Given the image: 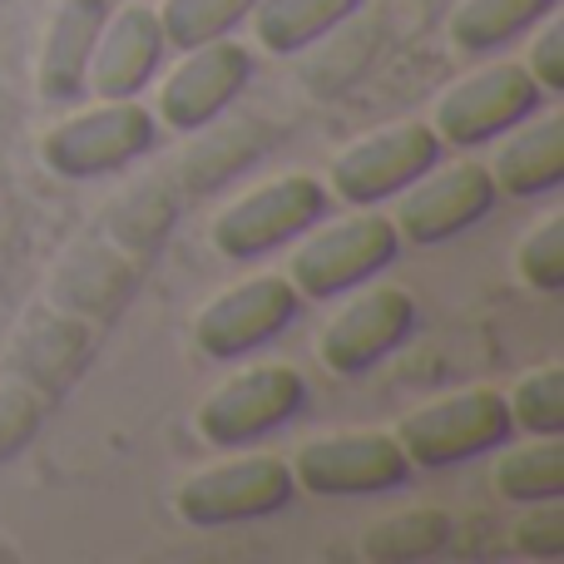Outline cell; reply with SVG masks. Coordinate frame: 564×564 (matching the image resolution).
I'll list each match as a JSON object with an SVG mask.
<instances>
[{
	"mask_svg": "<svg viewBox=\"0 0 564 564\" xmlns=\"http://www.w3.org/2000/svg\"><path fill=\"white\" fill-rule=\"evenodd\" d=\"M248 10H253V0H164L159 6V30H164V45L194 50L238 30L248 20Z\"/></svg>",
	"mask_w": 564,
	"mask_h": 564,
	"instance_id": "obj_22",
	"label": "cell"
},
{
	"mask_svg": "<svg viewBox=\"0 0 564 564\" xmlns=\"http://www.w3.org/2000/svg\"><path fill=\"white\" fill-rule=\"evenodd\" d=\"M109 15V0H59L50 10L45 40H40V65H35V89L45 105H79L85 99V69L95 55L99 25Z\"/></svg>",
	"mask_w": 564,
	"mask_h": 564,
	"instance_id": "obj_16",
	"label": "cell"
},
{
	"mask_svg": "<svg viewBox=\"0 0 564 564\" xmlns=\"http://www.w3.org/2000/svg\"><path fill=\"white\" fill-rule=\"evenodd\" d=\"M361 288H367V282H361ZM411 322H416V297H411L406 288H391V282L367 288L322 327L317 361L332 377H361V371H371L381 357H391V351L406 341Z\"/></svg>",
	"mask_w": 564,
	"mask_h": 564,
	"instance_id": "obj_13",
	"label": "cell"
},
{
	"mask_svg": "<svg viewBox=\"0 0 564 564\" xmlns=\"http://www.w3.org/2000/svg\"><path fill=\"white\" fill-rule=\"evenodd\" d=\"M322 214H327V184L312 174H282L273 184H258L243 198H234L208 224V243L228 263H258V258L278 253L282 243L302 238L312 224H322Z\"/></svg>",
	"mask_w": 564,
	"mask_h": 564,
	"instance_id": "obj_4",
	"label": "cell"
},
{
	"mask_svg": "<svg viewBox=\"0 0 564 564\" xmlns=\"http://www.w3.org/2000/svg\"><path fill=\"white\" fill-rule=\"evenodd\" d=\"M510 421L525 426L530 436H564V367H535L510 387L506 397Z\"/></svg>",
	"mask_w": 564,
	"mask_h": 564,
	"instance_id": "obj_24",
	"label": "cell"
},
{
	"mask_svg": "<svg viewBox=\"0 0 564 564\" xmlns=\"http://www.w3.org/2000/svg\"><path fill=\"white\" fill-rule=\"evenodd\" d=\"M516 268L525 278V288H535L540 297H560L564 292V218L545 214L516 248Z\"/></svg>",
	"mask_w": 564,
	"mask_h": 564,
	"instance_id": "obj_25",
	"label": "cell"
},
{
	"mask_svg": "<svg viewBox=\"0 0 564 564\" xmlns=\"http://www.w3.org/2000/svg\"><path fill=\"white\" fill-rule=\"evenodd\" d=\"M500 139L506 144L490 159L496 194L540 198V194H555L564 184V115H540V119L530 115Z\"/></svg>",
	"mask_w": 564,
	"mask_h": 564,
	"instance_id": "obj_17",
	"label": "cell"
},
{
	"mask_svg": "<svg viewBox=\"0 0 564 564\" xmlns=\"http://www.w3.org/2000/svg\"><path fill=\"white\" fill-rule=\"evenodd\" d=\"M361 10V0H253V35L273 55H297V50L327 40L337 25H347Z\"/></svg>",
	"mask_w": 564,
	"mask_h": 564,
	"instance_id": "obj_18",
	"label": "cell"
},
{
	"mask_svg": "<svg viewBox=\"0 0 564 564\" xmlns=\"http://www.w3.org/2000/svg\"><path fill=\"white\" fill-rule=\"evenodd\" d=\"M525 69H530V79L545 89V99L564 95V35H560V25H545L535 35V45H530V55H525Z\"/></svg>",
	"mask_w": 564,
	"mask_h": 564,
	"instance_id": "obj_27",
	"label": "cell"
},
{
	"mask_svg": "<svg viewBox=\"0 0 564 564\" xmlns=\"http://www.w3.org/2000/svg\"><path fill=\"white\" fill-rule=\"evenodd\" d=\"M6 560H15V545H10V540L0 535V564H6Z\"/></svg>",
	"mask_w": 564,
	"mask_h": 564,
	"instance_id": "obj_28",
	"label": "cell"
},
{
	"mask_svg": "<svg viewBox=\"0 0 564 564\" xmlns=\"http://www.w3.org/2000/svg\"><path fill=\"white\" fill-rule=\"evenodd\" d=\"M451 540V516L431 506H411L397 516H381L361 530V555L371 564H416L446 550Z\"/></svg>",
	"mask_w": 564,
	"mask_h": 564,
	"instance_id": "obj_20",
	"label": "cell"
},
{
	"mask_svg": "<svg viewBox=\"0 0 564 564\" xmlns=\"http://www.w3.org/2000/svg\"><path fill=\"white\" fill-rule=\"evenodd\" d=\"M174 178L149 174L115 204H105L95 228L69 243L0 361V466L35 441L45 416L95 361L99 341L115 332L154 253L174 234Z\"/></svg>",
	"mask_w": 564,
	"mask_h": 564,
	"instance_id": "obj_1",
	"label": "cell"
},
{
	"mask_svg": "<svg viewBox=\"0 0 564 564\" xmlns=\"http://www.w3.org/2000/svg\"><path fill=\"white\" fill-rule=\"evenodd\" d=\"M253 79V55L238 40H208V45L184 50L174 69H169L164 89H159V119L178 134H198L208 129Z\"/></svg>",
	"mask_w": 564,
	"mask_h": 564,
	"instance_id": "obj_14",
	"label": "cell"
},
{
	"mask_svg": "<svg viewBox=\"0 0 564 564\" xmlns=\"http://www.w3.org/2000/svg\"><path fill=\"white\" fill-rule=\"evenodd\" d=\"M496 490L516 506L564 496V446L560 436H540L535 446H520L496 460Z\"/></svg>",
	"mask_w": 564,
	"mask_h": 564,
	"instance_id": "obj_21",
	"label": "cell"
},
{
	"mask_svg": "<svg viewBox=\"0 0 564 564\" xmlns=\"http://www.w3.org/2000/svg\"><path fill=\"white\" fill-rule=\"evenodd\" d=\"M292 496H297V480H292L288 460L243 456V460H224V466L194 470V476L174 490V510L194 530H218V525H238V520L278 516Z\"/></svg>",
	"mask_w": 564,
	"mask_h": 564,
	"instance_id": "obj_8",
	"label": "cell"
},
{
	"mask_svg": "<svg viewBox=\"0 0 564 564\" xmlns=\"http://www.w3.org/2000/svg\"><path fill=\"white\" fill-rule=\"evenodd\" d=\"M555 6L560 0H460L446 25L451 45L466 50V55H486V50H500L506 40L540 25Z\"/></svg>",
	"mask_w": 564,
	"mask_h": 564,
	"instance_id": "obj_19",
	"label": "cell"
},
{
	"mask_svg": "<svg viewBox=\"0 0 564 564\" xmlns=\"http://www.w3.org/2000/svg\"><path fill=\"white\" fill-rule=\"evenodd\" d=\"M516 550L530 560H560L564 555V510L560 500H535L525 506L516 525Z\"/></svg>",
	"mask_w": 564,
	"mask_h": 564,
	"instance_id": "obj_26",
	"label": "cell"
},
{
	"mask_svg": "<svg viewBox=\"0 0 564 564\" xmlns=\"http://www.w3.org/2000/svg\"><path fill=\"white\" fill-rule=\"evenodd\" d=\"M307 401V381L302 371L282 367V361H263V367H248L238 377L218 381L204 401H198L194 421H198V436L208 446H248V441L268 436L278 431L282 421H292Z\"/></svg>",
	"mask_w": 564,
	"mask_h": 564,
	"instance_id": "obj_9",
	"label": "cell"
},
{
	"mask_svg": "<svg viewBox=\"0 0 564 564\" xmlns=\"http://www.w3.org/2000/svg\"><path fill=\"white\" fill-rule=\"evenodd\" d=\"M510 431H516V421H510L506 391L466 387V391H451V397L416 406L391 436L406 451L411 466L441 470V466H460L470 456H486V451L506 446Z\"/></svg>",
	"mask_w": 564,
	"mask_h": 564,
	"instance_id": "obj_3",
	"label": "cell"
},
{
	"mask_svg": "<svg viewBox=\"0 0 564 564\" xmlns=\"http://www.w3.org/2000/svg\"><path fill=\"white\" fill-rule=\"evenodd\" d=\"M297 490L322 500L337 496H387V490L406 486L411 460L397 446L391 431H332V436H312L288 460Z\"/></svg>",
	"mask_w": 564,
	"mask_h": 564,
	"instance_id": "obj_6",
	"label": "cell"
},
{
	"mask_svg": "<svg viewBox=\"0 0 564 564\" xmlns=\"http://www.w3.org/2000/svg\"><path fill=\"white\" fill-rule=\"evenodd\" d=\"M164 30H159V10L149 6H119L105 15L95 40V55L85 69V95L95 99H134L139 89L154 79L159 59H164Z\"/></svg>",
	"mask_w": 564,
	"mask_h": 564,
	"instance_id": "obj_15",
	"label": "cell"
},
{
	"mask_svg": "<svg viewBox=\"0 0 564 564\" xmlns=\"http://www.w3.org/2000/svg\"><path fill=\"white\" fill-rule=\"evenodd\" d=\"M258 154H263V144H258V129L253 124L214 129L204 144H194L184 154V164H178V184H188V194H198V188H214L224 174L253 164Z\"/></svg>",
	"mask_w": 564,
	"mask_h": 564,
	"instance_id": "obj_23",
	"label": "cell"
},
{
	"mask_svg": "<svg viewBox=\"0 0 564 564\" xmlns=\"http://www.w3.org/2000/svg\"><path fill=\"white\" fill-rule=\"evenodd\" d=\"M397 248H401L397 224L371 214V208H361V214L332 218L327 228H317V234L288 258V282L297 288V297L332 302V297H341V292L371 282L387 263H397Z\"/></svg>",
	"mask_w": 564,
	"mask_h": 564,
	"instance_id": "obj_5",
	"label": "cell"
},
{
	"mask_svg": "<svg viewBox=\"0 0 564 564\" xmlns=\"http://www.w3.org/2000/svg\"><path fill=\"white\" fill-rule=\"evenodd\" d=\"M545 105V89L530 79L525 65H486L476 75L456 79L431 109V129L451 149H476L510 134L520 119H530Z\"/></svg>",
	"mask_w": 564,
	"mask_h": 564,
	"instance_id": "obj_7",
	"label": "cell"
},
{
	"mask_svg": "<svg viewBox=\"0 0 564 564\" xmlns=\"http://www.w3.org/2000/svg\"><path fill=\"white\" fill-rule=\"evenodd\" d=\"M441 139L431 124H387L377 134H361L357 144H347L337 159L327 164V184L341 204L351 208H371L381 198L401 194L406 184H416L431 164H441Z\"/></svg>",
	"mask_w": 564,
	"mask_h": 564,
	"instance_id": "obj_10",
	"label": "cell"
},
{
	"mask_svg": "<svg viewBox=\"0 0 564 564\" xmlns=\"http://www.w3.org/2000/svg\"><path fill=\"white\" fill-rule=\"evenodd\" d=\"M159 139V124L134 99H99L95 109H75L59 124L40 134V164L55 178L89 184L129 169L139 154H149Z\"/></svg>",
	"mask_w": 564,
	"mask_h": 564,
	"instance_id": "obj_2",
	"label": "cell"
},
{
	"mask_svg": "<svg viewBox=\"0 0 564 564\" xmlns=\"http://www.w3.org/2000/svg\"><path fill=\"white\" fill-rule=\"evenodd\" d=\"M496 208V178H490L486 164L476 159H460V164H431L416 184L401 188V204H397V234L406 243H446V238L466 234L470 224Z\"/></svg>",
	"mask_w": 564,
	"mask_h": 564,
	"instance_id": "obj_12",
	"label": "cell"
},
{
	"mask_svg": "<svg viewBox=\"0 0 564 564\" xmlns=\"http://www.w3.org/2000/svg\"><path fill=\"white\" fill-rule=\"evenodd\" d=\"M297 288L288 273H253L234 288H224L194 317V351L208 361H238L253 347L273 341L297 317Z\"/></svg>",
	"mask_w": 564,
	"mask_h": 564,
	"instance_id": "obj_11",
	"label": "cell"
}]
</instances>
